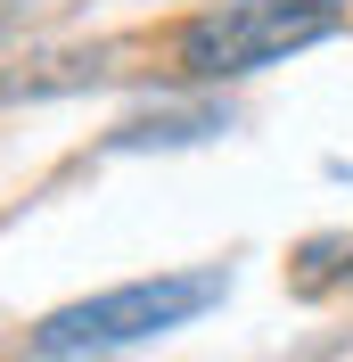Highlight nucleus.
Listing matches in <instances>:
<instances>
[{
  "instance_id": "obj_2",
  "label": "nucleus",
  "mask_w": 353,
  "mask_h": 362,
  "mask_svg": "<svg viewBox=\"0 0 353 362\" xmlns=\"http://www.w3.org/2000/svg\"><path fill=\"white\" fill-rule=\"evenodd\" d=\"M222 272H156V280H124L107 296H83L66 313H49L33 329V354H107V346H148L164 329H189L205 305H222Z\"/></svg>"
},
{
  "instance_id": "obj_3",
  "label": "nucleus",
  "mask_w": 353,
  "mask_h": 362,
  "mask_svg": "<svg viewBox=\"0 0 353 362\" xmlns=\"http://www.w3.org/2000/svg\"><path fill=\"white\" fill-rule=\"evenodd\" d=\"M25 17V0H0V33H8V25H17Z\"/></svg>"
},
{
  "instance_id": "obj_1",
  "label": "nucleus",
  "mask_w": 353,
  "mask_h": 362,
  "mask_svg": "<svg viewBox=\"0 0 353 362\" xmlns=\"http://www.w3.org/2000/svg\"><path fill=\"white\" fill-rule=\"evenodd\" d=\"M337 25H345L337 0H214L181 25L173 58L189 83H230V74H263L296 49L329 42Z\"/></svg>"
}]
</instances>
